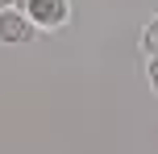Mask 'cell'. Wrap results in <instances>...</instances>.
<instances>
[{"instance_id": "cell-1", "label": "cell", "mask_w": 158, "mask_h": 154, "mask_svg": "<svg viewBox=\"0 0 158 154\" xmlns=\"http://www.w3.org/2000/svg\"><path fill=\"white\" fill-rule=\"evenodd\" d=\"M17 8L33 21L38 33H58L71 25V0H17Z\"/></svg>"}, {"instance_id": "cell-2", "label": "cell", "mask_w": 158, "mask_h": 154, "mask_svg": "<svg viewBox=\"0 0 158 154\" xmlns=\"http://www.w3.org/2000/svg\"><path fill=\"white\" fill-rule=\"evenodd\" d=\"M33 38H38V29H33V21L17 4L0 8V46H25V42H33Z\"/></svg>"}, {"instance_id": "cell-3", "label": "cell", "mask_w": 158, "mask_h": 154, "mask_svg": "<svg viewBox=\"0 0 158 154\" xmlns=\"http://www.w3.org/2000/svg\"><path fill=\"white\" fill-rule=\"evenodd\" d=\"M142 50H146V58H158V13L146 21V29H142Z\"/></svg>"}, {"instance_id": "cell-4", "label": "cell", "mask_w": 158, "mask_h": 154, "mask_svg": "<svg viewBox=\"0 0 158 154\" xmlns=\"http://www.w3.org/2000/svg\"><path fill=\"white\" fill-rule=\"evenodd\" d=\"M146 79H150V92L158 96V58H150V63H146Z\"/></svg>"}, {"instance_id": "cell-5", "label": "cell", "mask_w": 158, "mask_h": 154, "mask_svg": "<svg viewBox=\"0 0 158 154\" xmlns=\"http://www.w3.org/2000/svg\"><path fill=\"white\" fill-rule=\"evenodd\" d=\"M8 4H17V0H0V8H8Z\"/></svg>"}]
</instances>
